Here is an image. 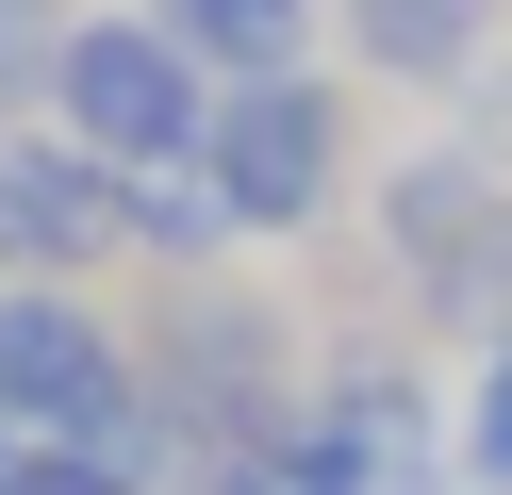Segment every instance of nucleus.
<instances>
[{
    "label": "nucleus",
    "instance_id": "nucleus-14",
    "mask_svg": "<svg viewBox=\"0 0 512 495\" xmlns=\"http://www.w3.org/2000/svg\"><path fill=\"white\" fill-rule=\"evenodd\" d=\"M0 495H133V479H116L100 446H67V429H34V446L0 462Z\"/></svg>",
    "mask_w": 512,
    "mask_h": 495
},
{
    "label": "nucleus",
    "instance_id": "nucleus-5",
    "mask_svg": "<svg viewBox=\"0 0 512 495\" xmlns=\"http://www.w3.org/2000/svg\"><path fill=\"white\" fill-rule=\"evenodd\" d=\"M133 248V182H116L83 132H0V281H83V264Z\"/></svg>",
    "mask_w": 512,
    "mask_h": 495
},
{
    "label": "nucleus",
    "instance_id": "nucleus-13",
    "mask_svg": "<svg viewBox=\"0 0 512 495\" xmlns=\"http://www.w3.org/2000/svg\"><path fill=\"white\" fill-rule=\"evenodd\" d=\"M463 479H479V495H512V347L463 380Z\"/></svg>",
    "mask_w": 512,
    "mask_h": 495
},
{
    "label": "nucleus",
    "instance_id": "nucleus-10",
    "mask_svg": "<svg viewBox=\"0 0 512 495\" xmlns=\"http://www.w3.org/2000/svg\"><path fill=\"white\" fill-rule=\"evenodd\" d=\"M232 198H215V165H133V264H166V281H199V264H232Z\"/></svg>",
    "mask_w": 512,
    "mask_h": 495
},
{
    "label": "nucleus",
    "instance_id": "nucleus-3",
    "mask_svg": "<svg viewBox=\"0 0 512 495\" xmlns=\"http://www.w3.org/2000/svg\"><path fill=\"white\" fill-rule=\"evenodd\" d=\"M50 132H83L116 182H133V165H199V132H215V66L182 50L149 0H100V17H67V66H50Z\"/></svg>",
    "mask_w": 512,
    "mask_h": 495
},
{
    "label": "nucleus",
    "instance_id": "nucleus-11",
    "mask_svg": "<svg viewBox=\"0 0 512 495\" xmlns=\"http://www.w3.org/2000/svg\"><path fill=\"white\" fill-rule=\"evenodd\" d=\"M199 495H364V479H347V446L314 429V396H298V413H281L265 446H232V462H215Z\"/></svg>",
    "mask_w": 512,
    "mask_h": 495
},
{
    "label": "nucleus",
    "instance_id": "nucleus-16",
    "mask_svg": "<svg viewBox=\"0 0 512 495\" xmlns=\"http://www.w3.org/2000/svg\"><path fill=\"white\" fill-rule=\"evenodd\" d=\"M0 462H17V413H0Z\"/></svg>",
    "mask_w": 512,
    "mask_h": 495
},
{
    "label": "nucleus",
    "instance_id": "nucleus-8",
    "mask_svg": "<svg viewBox=\"0 0 512 495\" xmlns=\"http://www.w3.org/2000/svg\"><path fill=\"white\" fill-rule=\"evenodd\" d=\"M331 17H347V50H364L380 83H430V99H463L479 66H496L512 0H331Z\"/></svg>",
    "mask_w": 512,
    "mask_h": 495
},
{
    "label": "nucleus",
    "instance_id": "nucleus-1",
    "mask_svg": "<svg viewBox=\"0 0 512 495\" xmlns=\"http://www.w3.org/2000/svg\"><path fill=\"white\" fill-rule=\"evenodd\" d=\"M380 264H397L413 330H446L463 363H496L512 347V165H479L463 132L397 149V182H380Z\"/></svg>",
    "mask_w": 512,
    "mask_h": 495
},
{
    "label": "nucleus",
    "instance_id": "nucleus-15",
    "mask_svg": "<svg viewBox=\"0 0 512 495\" xmlns=\"http://www.w3.org/2000/svg\"><path fill=\"white\" fill-rule=\"evenodd\" d=\"M463 149H479V165H512V50L463 83Z\"/></svg>",
    "mask_w": 512,
    "mask_h": 495
},
{
    "label": "nucleus",
    "instance_id": "nucleus-2",
    "mask_svg": "<svg viewBox=\"0 0 512 495\" xmlns=\"http://www.w3.org/2000/svg\"><path fill=\"white\" fill-rule=\"evenodd\" d=\"M133 380L166 396V429H182V462H232V446H265L281 413H298V347H281V314L232 281V264H199V281H166V314L133 330Z\"/></svg>",
    "mask_w": 512,
    "mask_h": 495
},
{
    "label": "nucleus",
    "instance_id": "nucleus-9",
    "mask_svg": "<svg viewBox=\"0 0 512 495\" xmlns=\"http://www.w3.org/2000/svg\"><path fill=\"white\" fill-rule=\"evenodd\" d=\"M149 17H166L215 83H281V66H314V17H331V0H149Z\"/></svg>",
    "mask_w": 512,
    "mask_h": 495
},
{
    "label": "nucleus",
    "instance_id": "nucleus-12",
    "mask_svg": "<svg viewBox=\"0 0 512 495\" xmlns=\"http://www.w3.org/2000/svg\"><path fill=\"white\" fill-rule=\"evenodd\" d=\"M50 66H67V17L50 0H0V132L50 116Z\"/></svg>",
    "mask_w": 512,
    "mask_h": 495
},
{
    "label": "nucleus",
    "instance_id": "nucleus-7",
    "mask_svg": "<svg viewBox=\"0 0 512 495\" xmlns=\"http://www.w3.org/2000/svg\"><path fill=\"white\" fill-rule=\"evenodd\" d=\"M314 429L347 446V479H364V495H479V479H463V413H430V380L380 363V347L314 363Z\"/></svg>",
    "mask_w": 512,
    "mask_h": 495
},
{
    "label": "nucleus",
    "instance_id": "nucleus-4",
    "mask_svg": "<svg viewBox=\"0 0 512 495\" xmlns=\"http://www.w3.org/2000/svg\"><path fill=\"white\" fill-rule=\"evenodd\" d=\"M215 198H232V231L265 248V231H314L347 198V83H314V66H281V83H215V132H199Z\"/></svg>",
    "mask_w": 512,
    "mask_h": 495
},
{
    "label": "nucleus",
    "instance_id": "nucleus-6",
    "mask_svg": "<svg viewBox=\"0 0 512 495\" xmlns=\"http://www.w3.org/2000/svg\"><path fill=\"white\" fill-rule=\"evenodd\" d=\"M116 396H133V347L100 330V297L83 281H0V413H17V446L34 429H100Z\"/></svg>",
    "mask_w": 512,
    "mask_h": 495
}]
</instances>
